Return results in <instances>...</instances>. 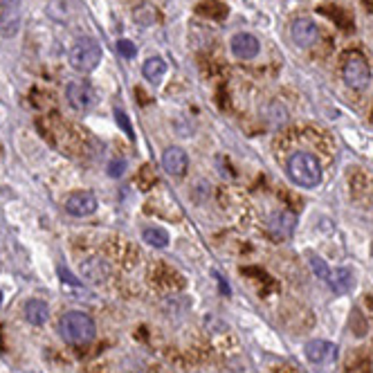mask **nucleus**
<instances>
[{"instance_id": "1", "label": "nucleus", "mask_w": 373, "mask_h": 373, "mask_svg": "<svg viewBox=\"0 0 373 373\" xmlns=\"http://www.w3.org/2000/svg\"><path fill=\"white\" fill-rule=\"evenodd\" d=\"M97 326L88 313L81 310H67L63 318L59 320V335L67 344L72 346H81L95 340Z\"/></svg>"}, {"instance_id": "2", "label": "nucleus", "mask_w": 373, "mask_h": 373, "mask_svg": "<svg viewBox=\"0 0 373 373\" xmlns=\"http://www.w3.org/2000/svg\"><path fill=\"white\" fill-rule=\"evenodd\" d=\"M288 176L297 187L303 189H315L322 183V164L313 153L299 151L290 155L288 160Z\"/></svg>"}, {"instance_id": "3", "label": "nucleus", "mask_w": 373, "mask_h": 373, "mask_svg": "<svg viewBox=\"0 0 373 373\" xmlns=\"http://www.w3.org/2000/svg\"><path fill=\"white\" fill-rule=\"evenodd\" d=\"M101 54H104V52H101V45L95 39L81 37V39L74 41L70 52H67V61H70L72 70L88 74L101 63Z\"/></svg>"}, {"instance_id": "4", "label": "nucleus", "mask_w": 373, "mask_h": 373, "mask_svg": "<svg viewBox=\"0 0 373 373\" xmlns=\"http://www.w3.org/2000/svg\"><path fill=\"white\" fill-rule=\"evenodd\" d=\"M342 77H344V84L348 88L358 90V93L367 90L371 84V67H369L365 56L358 52L348 54L344 59V65H342Z\"/></svg>"}, {"instance_id": "5", "label": "nucleus", "mask_w": 373, "mask_h": 373, "mask_svg": "<svg viewBox=\"0 0 373 373\" xmlns=\"http://www.w3.org/2000/svg\"><path fill=\"white\" fill-rule=\"evenodd\" d=\"M65 99H67V104H70L79 112H90V110H95L97 104H99L97 90L90 86L88 81H81V79H79V81L67 84Z\"/></svg>"}, {"instance_id": "6", "label": "nucleus", "mask_w": 373, "mask_h": 373, "mask_svg": "<svg viewBox=\"0 0 373 373\" xmlns=\"http://www.w3.org/2000/svg\"><path fill=\"white\" fill-rule=\"evenodd\" d=\"M290 39L297 48L308 50L320 41V27L315 25L313 18H295L290 25Z\"/></svg>"}, {"instance_id": "7", "label": "nucleus", "mask_w": 373, "mask_h": 373, "mask_svg": "<svg viewBox=\"0 0 373 373\" xmlns=\"http://www.w3.org/2000/svg\"><path fill=\"white\" fill-rule=\"evenodd\" d=\"M97 207H99V202L93 191H74V194L65 198V211L74 218L93 216Z\"/></svg>"}, {"instance_id": "8", "label": "nucleus", "mask_w": 373, "mask_h": 373, "mask_svg": "<svg viewBox=\"0 0 373 373\" xmlns=\"http://www.w3.org/2000/svg\"><path fill=\"white\" fill-rule=\"evenodd\" d=\"M297 228V218L290 211H277L268 218V232L275 241H288Z\"/></svg>"}, {"instance_id": "9", "label": "nucleus", "mask_w": 373, "mask_h": 373, "mask_svg": "<svg viewBox=\"0 0 373 373\" xmlns=\"http://www.w3.org/2000/svg\"><path fill=\"white\" fill-rule=\"evenodd\" d=\"M230 50L236 59L241 61H250L254 56H259V50H261V43L254 37V34H247V32H239L234 34L232 41H230Z\"/></svg>"}, {"instance_id": "10", "label": "nucleus", "mask_w": 373, "mask_h": 373, "mask_svg": "<svg viewBox=\"0 0 373 373\" xmlns=\"http://www.w3.org/2000/svg\"><path fill=\"white\" fill-rule=\"evenodd\" d=\"M162 169L169 176H185L187 169H189V155L180 149V146H166L164 153H162Z\"/></svg>"}, {"instance_id": "11", "label": "nucleus", "mask_w": 373, "mask_h": 373, "mask_svg": "<svg viewBox=\"0 0 373 373\" xmlns=\"http://www.w3.org/2000/svg\"><path fill=\"white\" fill-rule=\"evenodd\" d=\"M303 351H306V358L313 365L333 362V360L337 358V346L333 342H326V340H313L306 344Z\"/></svg>"}, {"instance_id": "12", "label": "nucleus", "mask_w": 373, "mask_h": 373, "mask_svg": "<svg viewBox=\"0 0 373 373\" xmlns=\"http://www.w3.org/2000/svg\"><path fill=\"white\" fill-rule=\"evenodd\" d=\"M79 270H81V277L86 281H90V284H104V281L108 279V275H110L108 263L104 261V259H97V256L86 259Z\"/></svg>"}, {"instance_id": "13", "label": "nucleus", "mask_w": 373, "mask_h": 373, "mask_svg": "<svg viewBox=\"0 0 373 373\" xmlns=\"http://www.w3.org/2000/svg\"><path fill=\"white\" fill-rule=\"evenodd\" d=\"M22 313H25V320L32 326H43L45 322L50 320V306L43 299H27Z\"/></svg>"}, {"instance_id": "14", "label": "nucleus", "mask_w": 373, "mask_h": 373, "mask_svg": "<svg viewBox=\"0 0 373 373\" xmlns=\"http://www.w3.org/2000/svg\"><path fill=\"white\" fill-rule=\"evenodd\" d=\"M326 284L331 286L333 292H337V295H346L348 290L353 288V275H351V270L348 268H335L331 270V277Z\"/></svg>"}, {"instance_id": "15", "label": "nucleus", "mask_w": 373, "mask_h": 373, "mask_svg": "<svg viewBox=\"0 0 373 373\" xmlns=\"http://www.w3.org/2000/svg\"><path fill=\"white\" fill-rule=\"evenodd\" d=\"M166 74V61L162 56H149L142 65V77L149 84H160L162 77Z\"/></svg>"}, {"instance_id": "16", "label": "nucleus", "mask_w": 373, "mask_h": 373, "mask_svg": "<svg viewBox=\"0 0 373 373\" xmlns=\"http://www.w3.org/2000/svg\"><path fill=\"white\" fill-rule=\"evenodd\" d=\"M142 241L146 245H151V247H157V250H164V247L169 245V241H171V236H169L166 230L151 225V228H144L142 230Z\"/></svg>"}, {"instance_id": "17", "label": "nucleus", "mask_w": 373, "mask_h": 373, "mask_svg": "<svg viewBox=\"0 0 373 373\" xmlns=\"http://www.w3.org/2000/svg\"><path fill=\"white\" fill-rule=\"evenodd\" d=\"M133 20L138 22L140 27H153L157 22V9L149 3H144L140 7H135L133 11Z\"/></svg>"}, {"instance_id": "18", "label": "nucleus", "mask_w": 373, "mask_h": 373, "mask_svg": "<svg viewBox=\"0 0 373 373\" xmlns=\"http://www.w3.org/2000/svg\"><path fill=\"white\" fill-rule=\"evenodd\" d=\"M263 115L270 122V126H284V124L288 122V110L284 104H279V101H270L263 110Z\"/></svg>"}, {"instance_id": "19", "label": "nucleus", "mask_w": 373, "mask_h": 373, "mask_svg": "<svg viewBox=\"0 0 373 373\" xmlns=\"http://www.w3.org/2000/svg\"><path fill=\"white\" fill-rule=\"evenodd\" d=\"M18 30H20V11L7 9L3 18H0V32H3V37H14Z\"/></svg>"}, {"instance_id": "20", "label": "nucleus", "mask_w": 373, "mask_h": 373, "mask_svg": "<svg viewBox=\"0 0 373 373\" xmlns=\"http://www.w3.org/2000/svg\"><path fill=\"white\" fill-rule=\"evenodd\" d=\"M308 263H310V268H313V273L318 275L322 281H329V277H331V268L326 266L320 256H315V254H313V256L308 259Z\"/></svg>"}, {"instance_id": "21", "label": "nucleus", "mask_w": 373, "mask_h": 373, "mask_svg": "<svg viewBox=\"0 0 373 373\" xmlns=\"http://www.w3.org/2000/svg\"><path fill=\"white\" fill-rule=\"evenodd\" d=\"M117 52L122 59H133L135 54H138V48H135V43L129 41V39H119L117 41Z\"/></svg>"}, {"instance_id": "22", "label": "nucleus", "mask_w": 373, "mask_h": 373, "mask_svg": "<svg viewBox=\"0 0 373 373\" xmlns=\"http://www.w3.org/2000/svg\"><path fill=\"white\" fill-rule=\"evenodd\" d=\"M124 174H126V160H122V157H117V160H110L108 162V176L110 178H122Z\"/></svg>"}, {"instance_id": "23", "label": "nucleus", "mask_w": 373, "mask_h": 373, "mask_svg": "<svg viewBox=\"0 0 373 373\" xmlns=\"http://www.w3.org/2000/svg\"><path fill=\"white\" fill-rule=\"evenodd\" d=\"M115 119H117L119 126L124 129V133H126L129 138H133V129H131V124H129L126 115H124V110H115Z\"/></svg>"}, {"instance_id": "24", "label": "nucleus", "mask_w": 373, "mask_h": 373, "mask_svg": "<svg viewBox=\"0 0 373 373\" xmlns=\"http://www.w3.org/2000/svg\"><path fill=\"white\" fill-rule=\"evenodd\" d=\"M18 5H20V0H0V7H3L5 11L7 9H18Z\"/></svg>"}]
</instances>
